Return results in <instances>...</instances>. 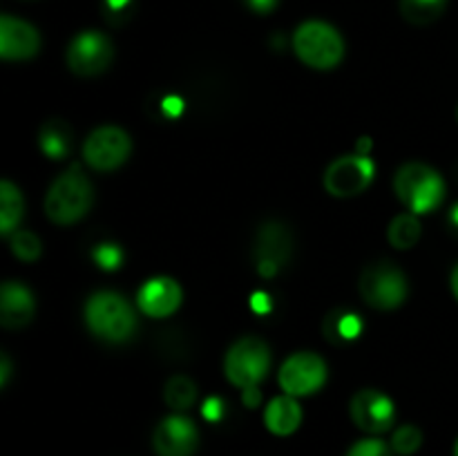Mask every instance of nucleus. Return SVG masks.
Masks as SVG:
<instances>
[{
    "instance_id": "nucleus-1",
    "label": "nucleus",
    "mask_w": 458,
    "mask_h": 456,
    "mask_svg": "<svg viewBox=\"0 0 458 456\" xmlns=\"http://www.w3.org/2000/svg\"><path fill=\"white\" fill-rule=\"evenodd\" d=\"M92 183L85 177L81 165L74 164L49 186L45 197V213L49 222L67 226L88 215V210L92 208Z\"/></svg>"
},
{
    "instance_id": "nucleus-2",
    "label": "nucleus",
    "mask_w": 458,
    "mask_h": 456,
    "mask_svg": "<svg viewBox=\"0 0 458 456\" xmlns=\"http://www.w3.org/2000/svg\"><path fill=\"white\" fill-rule=\"evenodd\" d=\"M85 322L94 335L107 342H125L137 331V316L123 295L98 291L85 304Z\"/></svg>"
},
{
    "instance_id": "nucleus-3",
    "label": "nucleus",
    "mask_w": 458,
    "mask_h": 456,
    "mask_svg": "<svg viewBox=\"0 0 458 456\" xmlns=\"http://www.w3.org/2000/svg\"><path fill=\"white\" fill-rule=\"evenodd\" d=\"M394 190L410 213L423 215L441 206L443 197H445V182L429 165L405 164L396 173Z\"/></svg>"
},
{
    "instance_id": "nucleus-4",
    "label": "nucleus",
    "mask_w": 458,
    "mask_h": 456,
    "mask_svg": "<svg viewBox=\"0 0 458 456\" xmlns=\"http://www.w3.org/2000/svg\"><path fill=\"white\" fill-rule=\"evenodd\" d=\"M293 49L304 65L331 70L344 56V40L335 27L322 21H307L295 30Z\"/></svg>"
},
{
    "instance_id": "nucleus-5",
    "label": "nucleus",
    "mask_w": 458,
    "mask_h": 456,
    "mask_svg": "<svg viewBox=\"0 0 458 456\" xmlns=\"http://www.w3.org/2000/svg\"><path fill=\"white\" fill-rule=\"evenodd\" d=\"M271 367V349L258 335H244L226 353L224 371L235 387H258Z\"/></svg>"
},
{
    "instance_id": "nucleus-6",
    "label": "nucleus",
    "mask_w": 458,
    "mask_h": 456,
    "mask_svg": "<svg viewBox=\"0 0 458 456\" xmlns=\"http://www.w3.org/2000/svg\"><path fill=\"white\" fill-rule=\"evenodd\" d=\"M358 289L369 307L383 308V311L401 307L410 293L405 273L392 262H376L365 266L358 280Z\"/></svg>"
},
{
    "instance_id": "nucleus-7",
    "label": "nucleus",
    "mask_w": 458,
    "mask_h": 456,
    "mask_svg": "<svg viewBox=\"0 0 458 456\" xmlns=\"http://www.w3.org/2000/svg\"><path fill=\"white\" fill-rule=\"evenodd\" d=\"M376 174V165L369 155H344L335 159L325 173V188L334 197H356L367 190Z\"/></svg>"
},
{
    "instance_id": "nucleus-8",
    "label": "nucleus",
    "mask_w": 458,
    "mask_h": 456,
    "mask_svg": "<svg viewBox=\"0 0 458 456\" xmlns=\"http://www.w3.org/2000/svg\"><path fill=\"white\" fill-rule=\"evenodd\" d=\"M67 67L79 76H97L110 67L114 47L106 34L97 30L81 31L67 47Z\"/></svg>"
},
{
    "instance_id": "nucleus-9",
    "label": "nucleus",
    "mask_w": 458,
    "mask_h": 456,
    "mask_svg": "<svg viewBox=\"0 0 458 456\" xmlns=\"http://www.w3.org/2000/svg\"><path fill=\"white\" fill-rule=\"evenodd\" d=\"M132 150V141L125 130L116 125H103L97 128L83 143V156L94 170H114L125 164Z\"/></svg>"
},
{
    "instance_id": "nucleus-10",
    "label": "nucleus",
    "mask_w": 458,
    "mask_h": 456,
    "mask_svg": "<svg viewBox=\"0 0 458 456\" xmlns=\"http://www.w3.org/2000/svg\"><path fill=\"white\" fill-rule=\"evenodd\" d=\"M327 380V362L313 351H298L282 365L280 387L289 396L316 393Z\"/></svg>"
},
{
    "instance_id": "nucleus-11",
    "label": "nucleus",
    "mask_w": 458,
    "mask_h": 456,
    "mask_svg": "<svg viewBox=\"0 0 458 456\" xmlns=\"http://www.w3.org/2000/svg\"><path fill=\"white\" fill-rule=\"evenodd\" d=\"M293 250V235L289 228L280 222H267L258 232L255 240V264L262 277H273L282 271L291 259Z\"/></svg>"
},
{
    "instance_id": "nucleus-12",
    "label": "nucleus",
    "mask_w": 458,
    "mask_h": 456,
    "mask_svg": "<svg viewBox=\"0 0 458 456\" xmlns=\"http://www.w3.org/2000/svg\"><path fill=\"white\" fill-rule=\"evenodd\" d=\"M349 414L362 432L383 434L392 429L394 420H396V407L387 393L378 392V389H362L352 398Z\"/></svg>"
},
{
    "instance_id": "nucleus-13",
    "label": "nucleus",
    "mask_w": 458,
    "mask_h": 456,
    "mask_svg": "<svg viewBox=\"0 0 458 456\" xmlns=\"http://www.w3.org/2000/svg\"><path fill=\"white\" fill-rule=\"evenodd\" d=\"M157 456H192L199 445V432L186 416H168L152 434Z\"/></svg>"
},
{
    "instance_id": "nucleus-14",
    "label": "nucleus",
    "mask_w": 458,
    "mask_h": 456,
    "mask_svg": "<svg viewBox=\"0 0 458 456\" xmlns=\"http://www.w3.org/2000/svg\"><path fill=\"white\" fill-rule=\"evenodd\" d=\"M40 49V36L34 25L4 13L0 18V56L4 61H27Z\"/></svg>"
},
{
    "instance_id": "nucleus-15",
    "label": "nucleus",
    "mask_w": 458,
    "mask_h": 456,
    "mask_svg": "<svg viewBox=\"0 0 458 456\" xmlns=\"http://www.w3.org/2000/svg\"><path fill=\"white\" fill-rule=\"evenodd\" d=\"M139 308L150 317H168L182 304V286L170 277H152L139 289Z\"/></svg>"
},
{
    "instance_id": "nucleus-16",
    "label": "nucleus",
    "mask_w": 458,
    "mask_h": 456,
    "mask_svg": "<svg viewBox=\"0 0 458 456\" xmlns=\"http://www.w3.org/2000/svg\"><path fill=\"white\" fill-rule=\"evenodd\" d=\"M36 302L31 291L21 282H4L0 289V325L4 329H22L31 322Z\"/></svg>"
},
{
    "instance_id": "nucleus-17",
    "label": "nucleus",
    "mask_w": 458,
    "mask_h": 456,
    "mask_svg": "<svg viewBox=\"0 0 458 456\" xmlns=\"http://www.w3.org/2000/svg\"><path fill=\"white\" fill-rule=\"evenodd\" d=\"M264 423H267L268 432L276 436H289L302 423V407L295 401V396H277L268 402L267 411H264Z\"/></svg>"
},
{
    "instance_id": "nucleus-18",
    "label": "nucleus",
    "mask_w": 458,
    "mask_h": 456,
    "mask_svg": "<svg viewBox=\"0 0 458 456\" xmlns=\"http://www.w3.org/2000/svg\"><path fill=\"white\" fill-rule=\"evenodd\" d=\"M40 150L49 156V159H63L67 156L72 148V130L65 121L54 119L40 128L38 134Z\"/></svg>"
},
{
    "instance_id": "nucleus-19",
    "label": "nucleus",
    "mask_w": 458,
    "mask_h": 456,
    "mask_svg": "<svg viewBox=\"0 0 458 456\" xmlns=\"http://www.w3.org/2000/svg\"><path fill=\"white\" fill-rule=\"evenodd\" d=\"M327 340L331 344L349 342V340H356L362 334V320L360 316L352 311H334L325 317V325H322Z\"/></svg>"
},
{
    "instance_id": "nucleus-20",
    "label": "nucleus",
    "mask_w": 458,
    "mask_h": 456,
    "mask_svg": "<svg viewBox=\"0 0 458 456\" xmlns=\"http://www.w3.org/2000/svg\"><path fill=\"white\" fill-rule=\"evenodd\" d=\"M22 195L12 182L0 183V231L3 235H12L13 231H18V224L22 219Z\"/></svg>"
},
{
    "instance_id": "nucleus-21",
    "label": "nucleus",
    "mask_w": 458,
    "mask_h": 456,
    "mask_svg": "<svg viewBox=\"0 0 458 456\" xmlns=\"http://www.w3.org/2000/svg\"><path fill=\"white\" fill-rule=\"evenodd\" d=\"M387 240L394 249L407 250L420 240V222L414 213H403L392 219L387 228Z\"/></svg>"
},
{
    "instance_id": "nucleus-22",
    "label": "nucleus",
    "mask_w": 458,
    "mask_h": 456,
    "mask_svg": "<svg viewBox=\"0 0 458 456\" xmlns=\"http://www.w3.org/2000/svg\"><path fill=\"white\" fill-rule=\"evenodd\" d=\"M447 0H401V12L411 25H429L445 12Z\"/></svg>"
},
{
    "instance_id": "nucleus-23",
    "label": "nucleus",
    "mask_w": 458,
    "mask_h": 456,
    "mask_svg": "<svg viewBox=\"0 0 458 456\" xmlns=\"http://www.w3.org/2000/svg\"><path fill=\"white\" fill-rule=\"evenodd\" d=\"M164 398L165 402H168V407H173V410H191L197 401V384L192 383L188 376H173V378L165 383Z\"/></svg>"
},
{
    "instance_id": "nucleus-24",
    "label": "nucleus",
    "mask_w": 458,
    "mask_h": 456,
    "mask_svg": "<svg viewBox=\"0 0 458 456\" xmlns=\"http://www.w3.org/2000/svg\"><path fill=\"white\" fill-rule=\"evenodd\" d=\"M423 445V432L416 425H403L394 432L392 436V450L401 456L416 454Z\"/></svg>"
},
{
    "instance_id": "nucleus-25",
    "label": "nucleus",
    "mask_w": 458,
    "mask_h": 456,
    "mask_svg": "<svg viewBox=\"0 0 458 456\" xmlns=\"http://www.w3.org/2000/svg\"><path fill=\"white\" fill-rule=\"evenodd\" d=\"M12 253L22 262H34L40 258V240L31 231H13L12 235Z\"/></svg>"
},
{
    "instance_id": "nucleus-26",
    "label": "nucleus",
    "mask_w": 458,
    "mask_h": 456,
    "mask_svg": "<svg viewBox=\"0 0 458 456\" xmlns=\"http://www.w3.org/2000/svg\"><path fill=\"white\" fill-rule=\"evenodd\" d=\"M94 262L103 268V271H114L123 262V250L116 244H98L92 253Z\"/></svg>"
},
{
    "instance_id": "nucleus-27",
    "label": "nucleus",
    "mask_w": 458,
    "mask_h": 456,
    "mask_svg": "<svg viewBox=\"0 0 458 456\" xmlns=\"http://www.w3.org/2000/svg\"><path fill=\"white\" fill-rule=\"evenodd\" d=\"M347 456H392V450L380 438H365V441H358Z\"/></svg>"
},
{
    "instance_id": "nucleus-28",
    "label": "nucleus",
    "mask_w": 458,
    "mask_h": 456,
    "mask_svg": "<svg viewBox=\"0 0 458 456\" xmlns=\"http://www.w3.org/2000/svg\"><path fill=\"white\" fill-rule=\"evenodd\" d=\"M201 411H204V416L208 420H219L224 414V402L219 398H208L204 402V407H201Z\"/></svg>"
},
{
    "instance_id": "nucleus-29",
    "label": "nucleus",
    "mask_w": 458,
    "mask_h": 456,
    "mask_svg": "<svg viewBox=\"0 0 458 456\" xmlns=\"http://www.w3.org/2000/svg\"><path fill=\"white\" fill-rule=\"evenodd\" d=\"M250 307L255 313H268L271 311V298L264 291H258V293L250 295Z\"/></svg>"
},
{
    "instance_id": "nucleus-30",
    "label": "nucleus",
    "mask_w": 458,
    "mask_h": 456,
    "mask_svg": "<svg viewBox=\"0 0 458 456\" xmlns=\"http://www.w3.org/2000/svg\"><path fill=\"white\" fill-rule=\"evenodd\" d=\"M161 107H164V112L168 116H179L183 110V101L179 97H165L164 101H161Z\"/></svg>"
},
{
    "instance_id": "nucleus-31",
    "label": "nucleus",
    "mask_w": 458,
    "mask_h": 456,
    "mask_svg": "<svg viewBox=\"0 0 458 456\" xmlns=\"http://www.w3.org/2000/svg\"><path fill=\"white\" fill-rule=\"evenodd\" d=\"M242 401H244L246 407H258L262 402V392L258 387L242 389Z\"/></svg>"
},
{
    "instance_id": "nucleus-32",
    "label": "nucleus",
    "mask_w": 458,
    "mask_h": 456,
    "mask_svg": "<svg viewBox=\"0 0 458 456\" xmlns=\"http://www.w3.org/2000/svg\"><path fill=\"white\" fill-rule=\"evenodd\" d=\"M246 3H249V7L253 9V12L268 13V12H273V9H276L277 0H246Z\"/></svg>"
},
{
    "instance_id": "nucleus-33",
    "label": "nucleus",
    "mask_w": 458,
    "mask_h": 456,
    "mask_svg": "<svg viewBox=\"0 0 458 456\" xmlns=\"http://www.w3.org/2000/svg\"><path fill=\"white\" fill-rule=\"evenodd\" d=\"M9 374H12V362H9L7 353H3V356H0V387L7 384Z\"/></svg>"
},
{
    "instance_id": "nucleus-34",
    "label": "nucleus",
    "mask_w": 458,
    "mask_h": 456,
    "mask_svg": "<svg viewBox=\"0 0 458 456\" xmlns=\"http://www.w3.org/2000/svg\"><path fill=\"white\" fill-rule=\"evenodd\" d=\"M369 150H371V141L367 137H362L360 141H358L356 152H360V155H369Z\"/></svg>"
},
{
    "instance_id": "nucleus-35",
    "label": "nucleus",
    "mask_w": 458,
    "mask_h": 456,
    "mask_svg": "<svg viewBox=\"0 0 458 456\" xmlns=\"http://www.w3.org/2000/svg\"><path fill=\"white\" fill-rule=\"evenodd\" d=\"M450 226H452V231L458 235V204L450 210Z\"/></svg>"
},
{
    "instance_id": "nucleus-36",
    "label": "nucleus",
    "mask_w": 458,
    "mask_h": 456,
    "mask_svg": "<svg viewBox=\"0 0 458 456\" xmlns=\"http://www.w3.org/2000/svg\"><path fill=\"white\" fill-rule=\"evenodd\" d=\"M452 291H454V295L458 300V264L454 266V271H452Z\"/></svg>"
},
{
    "instance_id": "nucleus-37",
    "label": "nucleus",
    "mask_w": 458,
    "mask_h": 456,
    "mask_svg": "<svg viewBox=\"0 0 458 456\" xmlns=\"http://www.w3.org/2000/svg\"><path fill=\"white\" fill-rule=\"evenodd\" d=\"M128 3H130V0H107L110 9H123Z\"/></svg>"
},
{
    "instance_id": "nucleus-38",
    "label": "nucleus",
    "mask_w": 458,
    "mask_h": 456,
    "mask_svg": "<svg viewBox=\"0 0 458 456\" xmlns=\"http://www.w3.org/2000/svg\"><path fill=\"white\" fill-rule=\"evenodd\" d=\"M454 456H458V441H456V447H454Z\"/></svg>"
}]
</instances>
